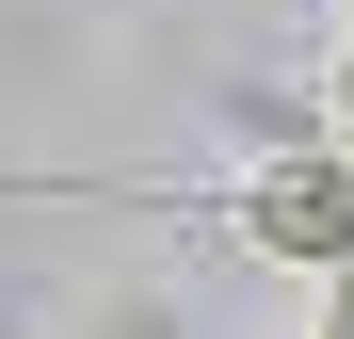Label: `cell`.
I'll return each instance as SVG.
<instances>
[{
  "mask_svg": "<svg viewBox=\"0 0 354 339\" xmlns=\"http://www.w3.org/2000/svg\"><path fill=\"white\" fill-rule=\"evenodd\" d=\"M225 226H242L258 259H322V275H354V162H338V146H290V162H258V178L225 194Z\"/></svg>",
  "mask_w": 354,
  "mask_h": 339,
  "instance_id": "6da1fadb",
  "label": "cell"
},
{
  "mask_svg": "<svg viewBox=\"0 0 354 339\" xmlns=\"http://www.w3.org/2000/svg\"><path fill=\"white\" fill-rule=\"evenodd\" d=\"M322 146H338V162H354V65H338V81H322Z\"/></svg>",
  "mask_w": 354,
  "mask_h": 339,
  "instance_id": "7a4b0ae2",
  "label": "cell"
},
{
  "mask_svg": "<svg viewBox=\"0 0 354 339\" xmlns=\"http://www.w3.org/2000/svg\"><path fill=\"white\" fill-rule=\"evenodd\" d=\"M322 339H354V275H338V291H322Z\"/></svg>",
  "mask_w": 354,
  "mask_h": 339,
  "instance_id": "3957f363",
  "label": "cell"
},
{
  "mask_svg": "<svg viewBox=\"0 0 354 339\" xmlns=\"http://www.w3.org/2000/svg\"><path fill=\"white\" fill-rule=\"evenodd\" d=\"M338 65H354V17H338Z\"/></svg>",
  "mask_w": 354,
  "mask_h": 339,
  "instance_id": "277c9868",
  "label": "cell"
}]
</instances>
